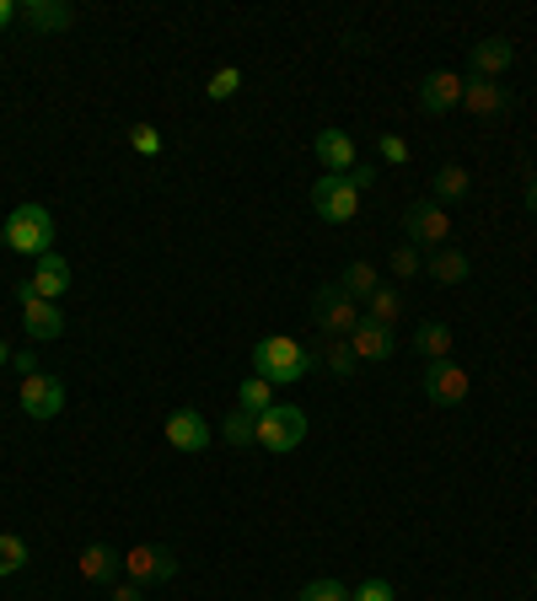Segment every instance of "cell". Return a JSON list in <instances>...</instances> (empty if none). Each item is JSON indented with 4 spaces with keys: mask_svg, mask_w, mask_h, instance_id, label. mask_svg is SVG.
Here are the masks:
<instances>
[{
    "mask_svg": "<svg viewBox=\"0 0 537 601\" xmlns=\"http://www.w3.org/2000/svg\"><path fill=\"white\" fill-rule=\"evenodd\" d=\"M425 275L436 285H462L468 275H473V258L462 253V247H436L430 258H425Z\"/></svg>",
    "mask_w": 537,
    "mask_h": 601,
    "instance_id": "18",
    "label": "cell"
},
{
    "mask_svg": "<svg viewBox=\"0 0 537 601\" xmlns=\"http://www.w3.org/2000/svg\"><path fill=\"white\" fill-rule=\"evenodd\" d=\"M125 569H129L135 586H162V580L178 575V548H167V543H157V548H135V554H125Z\"/></svg>",
    "mask_w": 537,
    "mask_h": 601,
    "instance_id": "9",
    "label": "cell"
},
{
    "mask_svg": "<svg viewBox=\"0 0 537 601\" xmlns=\"http://www.w3.org/2000/svg\"><path fill=\"white\" fill-rule=\"evenodd\" d=\"M237 398H243L248 414H269V408H275V387H269L264 376H248V382L237 387Z\"/></svg>",
    "mask_w": 537,
    "mask_h": 601,
    "instance_id": "24",
    "label": "cell"
},
{
    "mask_svg": "<svg viewBox=\"0 0 537 601\" xmlns=\"http://www.w3.org/2000/svg\"><path fill=\"white\" fill-rule=\"evenodd\" d=\"M355 601H398V591H393V580H366L355 591Z\"/></svg>",
    "mask_w": 537,
    "mask_h": 601,
    "instance_id": "34",
    "label": "cell"
},
{
    "mask_svg": "<svg viewBox=\"0 0 537 601\" xmlns=\"http://www.w3.org/2000/svg\"><path fill=\"white\" fill-rule=\"evenodd\" d=\"M339 290H344L355 307H361V301H372V296H376V269H372V264H350V269L339 275Z\"/></svg>",
    "mask_w": 537,
    "mask_h": 601,
    "instance_id": "23",
    "label": "cell"
},
{
    "mask_svg": "<svg viewBox=\"0 0 537 601\" xmlns=\"http://www.w3.org/2000/svg\"><path fill=\"white\" fill-rule=\"evenodd\" d=\"M0 247L28 253V258L54 253V215H49L43 204H17V210H11V221L0 226Z\"/></svg>",
    "mask_w": 537,
    "mask_h": 601,
    "instance_id": "2",
    "label": "cell"
},
{
    "mask_svg": "<svg viewBox=\"0 0 537 601\" xmlns=\"http://www.w3.org/2000/svg\"><path fill=\"white\" fill-rule=\"evenodd\" d=\"M237 86H243V71L221 65V71L205 81V97H210V103H226V97H237Z\"/></svg>",
    "mask_w": 537,
    "mask_h": 601,
    "instance_id": "28",
    "label": "cell"
},
{
    "mask_svg": "<svg viewBox=\"0 0 537 601\" xmlns=\"http://www.w3.org/2000/svg\"><path fill=\"white\" fill-rule=\"evenodd\" d=\"M366 307H372V322H382V328H393V322H398V312H404L398 290H387V285H376V296L366 301Z\"/></svg>",
    "mask_w": 537,
    "mask_h": 601,
    "instance_id": "25",
    "label": "cell"
},
{
    "mask_svg": "<svg viewBox=\"0 0 537 601\" xmlns=\"http://www.w3.org/2000/svg\"><path fill=\"white\" fill-rule=\"evenodd\" d=\"M33 290H39L43 301H60V296L71 290V264H65L60 253H43L39 269H33Z\"/></svg>",
    "mask_w": 537,
    "mask_h": 601,
    "instance_id": "19",
    "label": "cell"
},
{
    "mask_svg": "<svg viewBox=\"0 0 537 601\" xmlns=\"http://www.w3.org/2000/svg\"><path fill=\"white\" fill-rule=\"evenodd\" d=\"M17 301H22V328H28V339H39V344H54L60 333H65V312L54 307V301H43L33 280L17 285Z\"/></svg>",
    "mask_w": 537,
    "mask_h": 601,
    "instance_id": "5",
    "label": "cell"
},
{
    "mask_svg": "<svg viewBox=\"0 0 537 601\" xmlns=\"http://www.w3.org/2000/svg\"><path fill=\"white\" fill-rule=\"evenodd\" d=\"M17 371H22V376H39V355H33V350H22V355H17Z\"/></svg>",
    "mask_w": 537,
    "mask_h": 601,
    "instance_id": "36",
    "label": "cell"
},
{
    "mask_svg": "<svg viewBox=\"0 0 537 601\" xmlns=\"http://www.w3.org/2000/svg\"><path fill=\"white\" fill-rule=\"evenodd\" d=\"M307 441V414L296 408V403H275L269 414H258V446L264 451H296V446Z\"/></svg>",
    "mask_w": 537,
    "mask_h": 601,
    "instance_id": "3",
    "label": "cell"
},
{
    "mask_svg": "<svg viewBox=\"0 0 537 601\" xmlns=\"http://www.w3.org/2000/svg\"><path fill=\"white\" fill-rule=\"evenodd\" d=\"M60 408H65V382H60V376H43L39 371V376L22 382V414H28V419L49 425Z\"/></svg>",
    "mask_w": 537,
    "mask_h": 601,
    "instance_id": "10",
    "label": "cell"
},
{
    "mask_svg": "<svg viewBox=\"0 0 537 601\" xmlns=\"http://www.w3.org/2000/svg\"><path fill=\"white\" fill-rule=\"evenodd\" d=\"M162 430H167V446H172V451H205L210 446L205 414H194V408H172Z\"/></svg>",
    "mask_w": 537,
    "mask_h": 601,
    "instance_id": "13",
    "label": "cell"
},
{
    "mask_svg": "<svg viewBox=\"0 0 537 601\" xmlns=\"http://www.w3.org/2000/svg\"><path fill=\"white\" fill-rule=\"evenodd\" d=\"M129 146H135L140 157H162V135H157L151 124H135V129H129Z\"/></svg>",
    "mask_w": 537,
    "mask_h": 601,
    "instance_id": "31",
    "label": "cell"
},
{
    "mask_svg": "<svg viewBox=\"0 0 537 601\" xmlns=\"http://www.w3.org/2000/svg\"><path fill=\"white\" fill-rule=\"evenodd\" d=\"M253 365H258V376H264L269 387H296V382H307L312 355H307V344L275 333V339H258V344H253Z\"/></svg>",
    "mask_w": 537,
    "mask_h": 601,
    "instance_id": "1",
    "label": "cell"
},
{
    "mask_svg": "<svg viewBox=\"0 0 537 601\" xmlns=\"http://www.w3.org/2000/svg\"><path fill=\"white\" fill-rule=\"evenodd\" d=\"M312 210H318L329 226H344V221H355L361 194L350 189V178H333V172H323V178L312 183Z\"/></svg>",
    "mask_w": 537,
    "mask_h": 601,
    "instance_id": "6",
    "label": "cell"
},
{
    "mask_svg": "<svg viewBox=\"0 0 537 601\" xmlns=\"http://www.w3.org/2000/svg\"><path fill=\"white\" fill-rule=\"evenodd\" d=\"M226 441H232V446H258V414L237 408V414L226 419Z\"/></svg>",
    "mask_w": 537,
    "mask_h": 601,
    "instance_id": "27",
    "label": "cell"
},
{
    "mask_svg": "<svg viewBox=\"0 0 537 601\" xmlns=\"http://www.w3.org/2000/svg\"><path fill=\"white\" fill-rule=\"evenodd\" d=\"M533 591H537V575H533Z\"/></svg>",
    "mask_w": 537,
    "mask_h": 601,
    "instance_id": "41",
    "label": "cell"
},
{
    "mask_svg": "<svg viewBox=\"0 0 537 601\" xmlns=\"http://www.w3.org/2000/svg\"><path fill=\"white\" fill-rule=\"evenodd\" d=\"M468 189H473V178H468V167H441L436 172V204H457V200H468Z\"/></svg>",
    "mask_w": 537,
    "mask_h": 601,
    "instance_id": "22",
    "label": "cell"
},
{
    "mask_svg": "<svg viewBox=\"0 0 537 601\" xmlns=\"http://www.w3.org/2000/svg\"><path fill=\"white\" fill-rule=\"evenodd\" d=\"M6 361H11V350H6V339H0V365H6Z\"/></svg>",
    "mask_w": 537,
    "mask_h": 601,
    "instance_id": "40",
    "label": "cell"
},
{
    "mask_svg": "<svg viewBox=\"0 0 537 601\" xmlns=\"http://www.w3.org/2000/svg\"><path fill=\"white\" fill-rule=\"evenodd\" d=\"M22 6H11V0H0V28H11V17H17Z\"/></svg>",
    "mask_w": 537,
    "mask_h": 601,
    "instance_id": "39",
    "label": "cell"
},
{
    "mask_svg": "<svg viewBox=\"0 0 537 601\" xmlns=\"http://www.w3.org/2000/svg\"><path fill=\"white\" fill-rule=\"evenodd\" d=\"M296 601H355V591L339 586V580H312V586H301V597Z\"/></svg>",
    "mask_w": 537,
    "mask_h": 601,
    "instance_id": "30",
    "label": "cell"
},
{
    "mask_svg": "<svg viewBox=\"0 0 537 601\" xmlns=\"http://www.w3.org/2000/svg\"><path fill=\"white\" fill-rule=\"evenodd\" d=\"M114 601H140V586H135V580H129V586H119V591H114Z\"/></svg>",
    "mask_w": 537,
    "mask_h": 601,
    "instance_id": "37",
    "label": "cell"
},
{
    "mask_svg": "<svg viewBox=\"0 0 537 601\" xmlns=\"http://www.w3.org/2000/svg\"><path fill=\"white\" fill-rule=\"evenodd\" d=\"M527 215H537V172L527 178Z\"/></svg>",
    "mask_w": 537,
    "mask_h": 601,
    "instance_id": "38",
    "label": "cell"
},
{
    "mask_svg": "<svg viewBox=\"0 0 537 601\" xmlns=\"http://www.w3.org/2000/svg\"><path fill=\"white\" fill-rule=\"evenodd\" d=\"M33 33H65L71 22H76V11L65 6V0H22V11H17Z\"/></svg>",
    "mask_w": 537,
    "mask_h": 601,
    "instance_id": "17",
    "label": "cell"
},
{
    "mask_svg": "<svg viewBox=\"0 0 537 601\" xmlns=\"http://www.w3.org/2000/svg\"><path fill=\"white\" fill-rule=\"evenodd\" d=\"M376 151H382L387 167H409V140H404V135H382V140H376Z\"/></svg>",
    "mask_w": 537,
    "mask_h": 601,
    "instance_id": "32",
    "label": "cell"
},
{
    "mask_svg": "<svg viewBox=\"0 0 537 601\" xmlns=\"http://www.w3.org/2000/svg\"><path fill=\"white\" fill-rule=\"evenodd\" d=\"M468 371L462 365H452V361H430L425 365V398L436 403V408H457V403L468 398Z\"/></svg>",
    "mask_w": 537,
    "mask_h": 601,
    "instance_id": "8",
    "label": "cell"
},
{
    "mask_svg": "<svg viewBox=\"0 0 537 601\" xmlns=\"http://www.w3.org/2000/svg\"><path fill=\"white\" fill-rule=\"evenodd\" d=\"M372 183H376V172H372V167H361V161H355V172H350V189L361 194V189H372Z\"/></svg>",
    "mask_w": 537,
    "mask_h": 601,
    "instance_id": "35",
    "label": "cell"
},
{
    "mask_svg": "<svg viewBox=\"0 0 537 601\" xmlns=\"http://www.w3.org/2000/svg\"><path fill=\"white\" fill-rule=\"evenodd\" d=\"M462 108H468L473 119H500V114L511 108V92H505L500 81L468 76V81H462Z\"/></svg>",
    "mask_w": 537,
    "mask_h": 601,
    "instance_id": "12",
    "label": "cell"
},
{
    "mask_svg": "<svg viewBox=\"0 0 537 601\" xmlns=\"http://www.w3.org/2000/svg\"><path fill=\"white\" fill-rule=\"evenodd\" d=\"M468 65H473V76H484V81L505 76V71L516 65V43H511V39H484V43H473Z\"/></svg>",
    "mask_w": 537,
    "mask_h": 601,
    "instance_id": "16",
    "label": "cell"
},
{
    "mask_svg": "<svg viewBox=\"0 0 537 601\" xmlns=\"http://www.w3.org/2000/svg\"><path fill=\"white\" fill-rule=\"evenodd\" d=\"M419 269H425V258H419V247H398V253H393V275H398V280H409V275H419Z\"/></svg>",
    "mask_w": 537,
    "mask_h": 601,
    "instance_id": "33",
    "label": "cell"
},
{
    "mask_svg": "<svg viewBox=\"0 0 537 601\" xmlns=\"http://www.w3.org/2000/svg\"><path fill=\"white\" fill-rule=\"evenodd\" d=\"M312 322L323 328V339H350V333L361 328V307H355L339 285H323V290L312 296Z\"/></svg>",
    "mask_w": 537,
    "mask_h": 601,
    "instance_id": "4",
    "label": "cell"
},
{
    "mask_svg": "<svg viewBox=\"0 0 537 601\" xmlns=\"http://www.w3.org/2000/svg\"><path fill=\"white\" fill-rule=\"evenodd\" d=\"M404 226H409V242L414 247H447V232H452V215L441 210L436 200H414L409 210H404Z\"/></svg>",
    "mask_w": 537,
    "mask_h": 601,
    "instance_id": "7",
    "label": "cell"
},
{
    "mask_svg": "<svg viewBox=\"0 0 537 601\" xmlns=\"http://www.w3.org/2000/svg\"><path fill=\"white\" fill-rule=\"evenodd\" d=\"M414 350H419L425 361H452V328H447V322H419Z\"/></svg>",
    "mask_w": 537,
    "mask_h": 601,
    "instance_id": "21",
    "label": "cell"
},
{
    "mask_svg": "<svg viewBox=\"0 0 537 601\" xmlns=\"http://www.w3.org/2000/svg\"><path fill=\"white\" fill-rule=\"evenodd\" d=\"M323 361H329L333 376H350V371H355V350H350V339H323Z\"/></svg>",
    "mask_w": 537,
    "mask_h": 601,
    "instance_id": "29",
    "label": "cell"
},
{
    "mask_svg": "<svg viewBox=\"0 0 537 601\" xmlns=\"http://www.w3.org/2000/svg\"><path fill=\"white\" fill-rule=\"evenodd\" d=\"M125 569V559L108 548V543H92V548H82V575L86 580H97V586H108L114 575Z\"/></svg>",
    "mask_w": 537,
    "mask_h": 601,
    "instance_id": "20",
    "label": "cell"
},
{
    "mask_svg": "<svg viewBox=\"0 0 537 601\" xmlns=\"http://www.w3.org/2000/svg\"><path fill=\"white\" fill-rule=\"evenodd\" d=\"M462 81H468V76H452V71H430V76L419 81V108H425L430 119H441V114L462 108Z\"/></svg>",
    "mask_w": 537,
    "mask_h": 601,
    "instance_id": "11",
    "label": "cell"
},
{
    "mask_svg": "<svg viewBox=\"0 0 537 601\" xmlns=\"http://www.w3.org/2000/svg\"><path fill=\"white\" fill-rule=\"evenodd\" d=\"M350 350H355V361H393V350H398V339H393V328H382V322L372 318H361V328L350 333Z\"/></svg>",
    "mask_w": 537,
    "mask_h": 601,
    "instance_id": "14",
    "label": "cell"
},
{
    "mask_svg": "<svg viewBox=\"0 0 537 601\" xmlns=\"http://www.w3.org/2000/svg\"><path fill=\"white\" fill-rule=\"evenodd\" d=\"M17 569H28V543L17 532H0V575H17Z\"/></svg>",
    "mask_w": 537,
    "mask_h": 601,
    "instance_id": "26",
    "label": "cell"
},
{
    "mask_svg": "<svg viewBox=\"0 0 537 601\" xmlns=\"http://www.w3.org/2000/svg\"><path fill=\"white\" fill-rule=\"evenodd\" d=\"M312 151L323 161V172H333V178H350V172H355V140H350L344 129H323V135L312 140Z\"/></svg>",
    "mask_w": 537,
    "mask_h": 601,
    "instance_id": "15",
    "label": "cell"
}]
</instances>
